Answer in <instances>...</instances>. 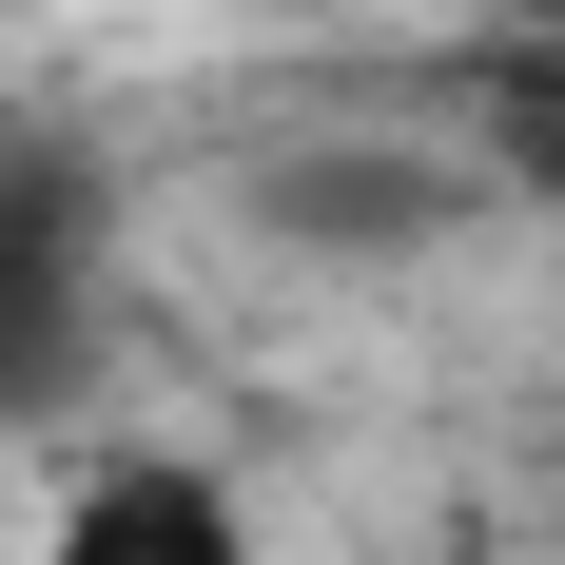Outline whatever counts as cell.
Segmentation results:
<instances>
[{
    "label": "cell",
    "mask_w": 565,
    "mask_h": 565,
    "mask_svg": "<svg viewBox=\"0 0 565 565\" xmlns=\"http://www.w3.org/2000/svg\"><path fill=\"white\" fill-rule=\"evenodd\" d=\"M117 351V215L78 195V157H0V429L98 391Z\"/></svg>",
    "instance_id": "1"
},
{
    "label": "cell",
    "mask_w": 565,
    "mask_h": 565,
    "mask_svg": "<svg viewBox=\"0 0 565 565\" xmlns=\"http://www.w3.org/2000/svg\"><path fill=\"white\" fill-rule=\"evenodd\" d=\"M20 565H274L254 546V508H234V468H195V449H117V468H78L40 508V546Z\"/></svg>",
    "instance_id": "2"
},
{
    "label": "cell",
    "mask_w": 565,
    "mask_h": 565,
    "mask_svg": "<svg viewBox=\"0 0 565 565\" xmlns=\"http://www.w3.org/2000/svg\"><path fill=\"white\" fill-rule=\"evenodd\" d=\"M449 117H468V175L488 195H546L565 215V0H508V40H468Z\"/></svg>",
    "instance_id": "3"
},
{
    "label": "cell",
    "mask_w": 565,
    "mask_h": 565,
    "mask_svg": "<svg viewBox=\"0 0 565 565\" xmlns=\"http://www.w3.org/2000/svg\"><path fill=\"white\" fill-rule=\"evenodd\" d=\"M488 215L468 175H409V157H292L274 175V234H312V254H409V234Z\"/></svg>",
    "instance_id": "4"
}]
</instances>
